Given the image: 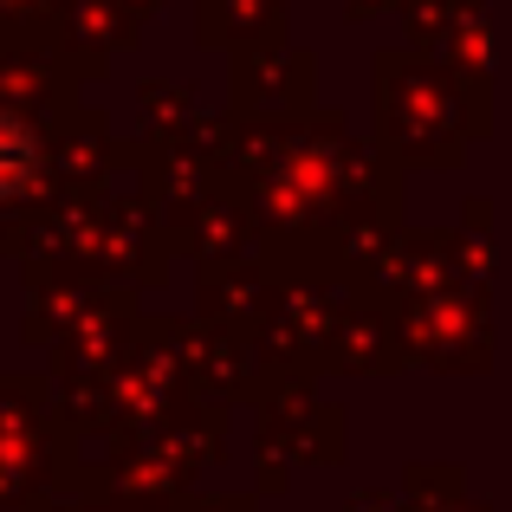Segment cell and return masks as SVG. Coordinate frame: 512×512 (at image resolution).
I'll use <instances>...</instances> for the list:
<instances>
[{
  "instance_id": "19",
  "label": "cell",
  "mask_w": 512,
  "mask_h": 512,
  "mask_svg": "<svg viewBox=\"0 0 512 512\" xmlns=\"http://www.w3.org/2000/svg\"><path fill=\"white\" fill-rule=\"evenodd\" d=\"M195 26L208 52H234L247 39L286 26V0H195Z\"/></svg>"
},
{
  "instance_id": "30",
  "label": "cell",
  "mask_w": 512,
  "mask_h": 512,
  "mask_svg": "<svg viewBox=\"0 0 512 512\" xmlns=\"http://www.w3.org/2000/svg\"><path fill=\"white\" fill-rule=\"evenodd\" d=\"M448 512H493V506H487V500H474V493H467V500H454Z\"/></svg>"
},
{
  "instance_id": "8",
  "label": "cell",
  "mask_w": 512,
  "mask_h": 512,
  "mask_svg": "<svg viewBox=\"0 0 512 512\" xmlns=\"http://www.w3.org/2000/svg\"><path fill=\"white\" fill-rule=\"evenodd\" d=\"M46 150H52V182H59V195H91V188H104L117 175V163H124V137L111 130L104 104H91L85 91H72V98L46 117Z\"/></svg>"
},
{
  "instance_id": "27",
  "label": "cell",
  "mask_w": 512,
  "mask_h": 512,
  "mask_svg": "<svg viewBox=\"0 0 512 512\" xmlns=\"http://www.w3.org/2000/svg\"><path fill=\"white\" fill-rule=\"evenodd\" d=\"M396 7H402V0H344V13H350L357 26H370V20H389Z\"/></svg>"
},
{
  "instance_id": "14",
  "label": "cell",
  "mask_w": 512,
  "mask_h": 512,
  "mask_svg": "<svg viewBox=\"0 0 512 512\" xmlns=\"http://www.w3.org/2000/svg\"><path fill=\"white\" fill-rule=\"evenodd\" d=\"M163 234H169V253H175V260H195V266L234 260V253H253V247H260L253 208H247V195H240L234 182H214L188 214H175Z\"/></svg>"
},
{
  "instance_id": "20",
  "label": "cell",
  "mask_w": 512,
  "mask_h": 512,
  "mask_svg": "<svg viewBox=\"0 0 512 512\" xmlns=\"http://www.w3.org/2000/svg\"><path fill=\"white\" fill-rule=\"evenodd\" d=\"M396 500H402V512H448L454 500H467V467L461 461H409Z\"/></svg>"
},
{
  "instance_id": "25",
  "label": "cell",
  "mask_w": 512,
  "mask_h": 512,
  "mask_svg": "<svg viewBox=\"0 0 512 512\" xmlns=\"http://www.w3.org/2000/svg\"><path fill=\"white\" fill-rule=\"evenodd\" d=\"M175 512H260V506H253V493H188Z\"/></svg>"
},
{
  "instance_id": "23",
  "label": "cell",
  "mask_w": 512,
  "mask_h": 512,
  "mask_svg": "<svg viewBox=\"0 0 512 512\" xmlns=\"http://www.w3.org/2000/svg\"><path fill=\"white\" fill-rule=\"evenodd\" d=\"M402 46L415 52H441V39H448L454 13H461V0H402Z\"/></svg>"
},
{
  "instance_id": "1",
  "label": "cell",
  "mask_w": 512,
  "mask_h": 512,
  "mask_svg": "<svg viewBox=\"0 0 512 512\" xmlns=\"http://www.w3.org/2000/svg\"><path fill=\"white\" fill-rule=\"evenodd\" d=\"M370 111H376V150L402 175L461 169L467 143L493 130V78H467L461 65L415 46H383L370 59Z\"/></svg>"
},
{
  "instance_id": "10",
  "label": "cell",
  "mask_w": 512,
  "mask_h": 512,
  "mask_svg": "<svg viewBox=\"0 0 512 512\" xmlns=\"http://www.w3.org/2000/svg\"><path fill=\"white\" fill-rule=\"evenodd\" d=\"M325 370L331 376H396V370H409V350H402V331H396V305H383L376 292L350 286L338 299V318H331V338H325Z\"/></svg>"
},
{
  "instance_id": "28",
  "label": "cell",
  "mask_w": 512,
  "mask_h": 512,
  "mask_svg": "<svg viewBox=\"0 0 512 512\" xmlns=\"http://www.w3.org/2000/svg\"><path fill=\"white\" fill-rule=\"evenodd\" d=\"M461 227H467V234H493V201L474 195V201L461 208Z\"/></svg>"
},
{
  "instance_id": "15",
  "label": "cell",
  "mask_w": 512,
  "mask_h": 512,
  "mask_svg": "<svg viewBox=\"0 0 512 512\" xmlns=\"http://www.w3.org/2000/svg\"><path fill=\"white\" fill-rule=\"evenodd\" d=\"M273 305V266L266 253H234V260H208L195 279V318L201 325H227V331H253Z\"/></svg>"
},
{
  "instance_id": "9",
  "label": "cell",
  "mask_w": 512,
  "mask_h": 512,
  "mask_svg": "<svg viewBox=\"0 0 512 512\" xmlns=\"http://www.w3.org/2000/svg\"><path fill=\"white\" fill-rule=\"evenodd\" d=\"M72 91H85L72 52L59 46V33H7L0 26V104L13 111H33V117H52Z\"/></svg>"
},
{
  "instance_id": "7",
  "label": "cell",
  "mask_w": 512,
  "mask_h": 512,
  "mask_svg": "<svg viewBox=\"0 0 512 512\" xmlns=\"http://www.w3.org/2000/svg\"><path fill=\"white\" fill-rule=\"evenodd\" d=\"M104 454H91L98 467V493L117 512H175L195 493L201 467L163 441V428H143V435H104Z\"/></svg>"
},
{
  "instance_id": "16",
  "label": "cell",
  "mask_w": 512,
  "mask_h": 512,
  "mask_svg": "<svg viewBox=\"0 0 512 512\" xmlns=\"http://www.w3.org/2000/svg\"><path fill=\"white\" fill-rule=\"evenodd\" d=\"M59 195L52 182V150H46V117L0 104V221L39 208Z\"/></svg>"
},
{
  "instance_id": "4",
  "label": "cell",
  "mask_w": 512,
  "mask_h": 512,
  "mask_svg": "<svg viewBox=\"0 0 512 512\" xmlns=\"http://www.w3.org/2000/svg\"><path fill=\"white\" fill-rule=\"evenodd\" d=\"M396 331H402L409 363H422L435 376L493 370V299L474 279H448V286L422 292V299H402Z\"/></svg>"
},
{
  "instance_id": "6",
  "label": "cell",
  "mask_w": 512,
  "mask_h": 512,
  "mask_svg": "<svg viewBox=\"0 0 512 512\" xmlns=\"http://www.w3.org/2000/svg\"><path fill=\"white\" fill-rule=\"evenodd\" d=\"M318 104V52L286 26L234 46L227 65V117H305Z\"/></svg>"
},
{
  "instance_id": "21",
  "label": "cell",
  "mask_w": 512,
  "mask_h": 512,
  "mask_svg": "<svg viewBox=\"0 0 512 512\" xmlns=\"http://www.w3.org/2000/svg\"><path fill=\"white\" fill-rule=\"evenodd\" d=\"M435 59L461 65L467 78H493V26H487V0H461V13H454L448 39H441Z\"/></svg>"
},
{
  "instance_id": "13",
  "label": "cell",
  "mask_w": 512,
  "mask_h": 512,
  "mask_svg": "<svg viewBox=\"0 0 512 512\" xmlns=\"http://www.w3.org/2000/svg\"><path fill=\"white\" fill-rule=\"evenodd\" d=\"M448 279H454V227H409L402 221L383 240V253H376V266L363 273L357 292H376L383 305H402V299H422V292L448 286Z\"/></svg>"
},
{
  "instance_id": "5",
  "label": "cell",
  "mask_w": 512,
  "mask_h": 512,
  "mask_svg": "<svg viewBox=\"0 0 512 512\" xmlns=\"http://www.w3.org/2000/svg\"><path fill=\"white\" fill-rule=\"evenodd\" d=\"M344 292L350 286H338L325 266H273V305L253 325V344H260L266 370L325 376V338H331V318H338Z\"/></svg>"
},
{
  "instance_id": "11",
  "label": "cell",
  "mask_w": 512,
  "mask_h": 512,
  "mask_svg": "<svg viewBox=\"0 0 512 512\" xmlns=\"http://www.w3.org/2000/svg\"><path fill=\"white\" fill-rule=\"evenodd\" d=\"M137 292H117V286H104L98 299L85 305V312L72 318V325L59 331L46 350V376H111L117 370V357L130 350V331H137Z\"/></svg>"
},
{
  "instance_id": "3",
  "label": "cell",
  "mask_w": 512,
  "mask_h": 512,
  "mask_svg": "<svg viewBox=\"0 0 512 512\" xmlns=\"http://www.w3.org/2000/svg\"><path fill=\"white\" fill-rule=\"evenodd\" d=\"M72 266H85L98 286L137 292V299L169 286V234L130 175H111L91 195H72Z\"/></svg>"
},
{
  "instance_id": "18",
  "label": "cell",
  "mask_w": 512,
  "mask_h": 512,
  "mask_svg": "<svg viewBox=\"0 0 512 512\" xmlns=\"http://www.w3.org/2000/svg\"><path fill=\"white\" fill-rule=\"evenodd\" d=\"M65 448H72V435H59V422H46V428H13V435H0V512L20 506L26 493H33L39 480L59 467Z\"/></svg>"
},
{
  "instance_id": "29",
  "label": "cell",
  "mask_w": 512,
  "mask_h": 512,
  "mask_svg": "<svg viewBox=\"0 0 512 512\" xmlns=\"http://www.w3.org/2000/svg\"><path fill=\"white\" fill-rule=\"evenodd\" d=\"M117 7H124V13H130V20H137V26H150L156 13L169 7V0H117Z\"/></svg>"
},
{
  "instance_id": "26",
  "label": "cell",
  "mask_w": 512,
  "mask_h": 512,
  "mask_svg": "<svg viewBox=\"0 0 512 512\" xmlns=\"http://www.w3.org/2000/svg\"><path fill=\"white\" fill-rule=\"evenodd\" d=\"M344 512H402V500H396L389 487H357V493L344 500Z\"/></svg>"
},
{
  "instance_id": "12",
  "label": "cell",
  "mask_w": 512,
  "mask_h": 512,
  "mask_svg": "<svg viewBox=\"0 0 512 512\" xmlns=\"http://www.w3.org/2000/svg\"><path fill=\"white\" fill-rule=\"evenodd\" d=\"M266 376H279V370H266L253 331H227V325L188 318V383H195V396L227 402V409H234V402L253 409V396L266 389Z\"/></svg>"
},
{
  "instance_id": "24",
  "label": "cell",
  "mask_w": 512,
  "mask_h": 512,
  "mask_svg": "<svg viewBox=\"0 0 512 512\" xmlns=\"http://www.w3.org/2000/svg\"><path fill=\"white\" fill-rule=\"evenodd\" d=\"M65 0H0V26L7 33H46L52 20H59Z\"/></svg>"
},
{
  "instance_id": "2",
  "label": "cell",
  "mask_w": 512,
  "mask_h": 512,
  "mask_svg": "<svg viewBox=\"0 0 512 512\" xmlns=\"http://www.w3.org/2000/svg\"><path fill=\"white\" fill-rule=\"evenodd\" d=\"M350 124L331 104H312L305 117H286L273 163L253 175L240 195L260 227V253L273 266H312L318 227L338 214V163H344Z\"/></svg>"
},
{
  "instance_id": "17",
  "label": "cell",
  "mask_w": 512,
  "mask_h": 512,
  "mask_svg": "<svg viewBox=\"0 0 512 512\" xmlns=\"http://www.w3.org/2000/svg\"><path fill=\"white\" fill-rule=\"evenodd\" d=\"M20 273H26L20 344H33V350H46V344L59 338V331L104 292L98 279H91L85 266H72V260H33V266H20Z\"/></svg>"
},
{
  "instance_id": "22",
  "label": "cell",
  "mask_w": 512,
  "mask_h": 512,
  "mask_svg": "<svg viewBox=\"0 0 512 512\" xmlns=\"http://www.w3.org/2000/svg\"><path fill=\"white\" fill-rule=\"evenodd\" d=\"M195 111H201L195 85H182V78H143L137 85V130L143 137H175Z\"/></svg>"
}]
</instances>
